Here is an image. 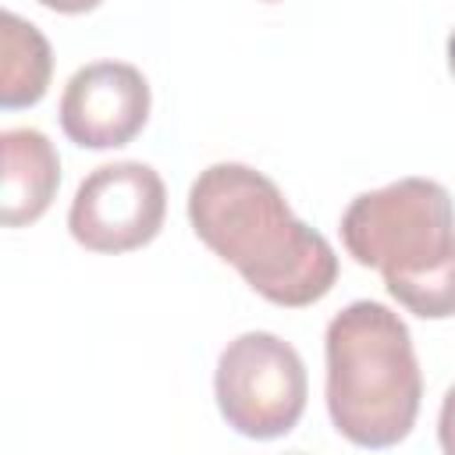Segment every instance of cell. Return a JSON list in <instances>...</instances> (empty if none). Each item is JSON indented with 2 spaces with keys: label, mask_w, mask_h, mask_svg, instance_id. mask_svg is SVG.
Masks as SVG:
<instances>
[{
  "label": "cell",
  "mask_w": 455,
  "mask_h": 455,
  "mask_svg": "<svg viewBox=\"0 0 455 455\" xmlns=\"http://www.w3.org/2000/svg\"><path fill=\"white\" fill-rule=\"evenodd\" d=\"M199 242L274 306H313L338 281L331 242L291 213L281 188L245 164H213L188 188Z\"/></svg>",
  "instance_id": "obj_1"
},
{
  "label": "cell",
  "mask_w": 455,
  "mask_h": 455,
  "mask_svg": "<svg viewBox=\"0 0 455 455\" xmlns=\"http://www.w3.org/2000/svg\"><path fill=\"white\" fill-rule=\"evenodd\" d=\"M341 242L380 270L391 299L423 320L455 316V203L434 178L363 192L341 213Z\"/></svg>",
  "instance_id": "obj_2"
},
{
  "label": "cell",
  "mask_w": 455,
  "mask_h": 455,
  "mask_svg": "<svg viewBox=\"0 0 455 455\" xmlns=\"http://www.w3.org/2000/svg\"><path fill=\"white\" fill-rule=\"evenodd\" d=\"M323 352L334 430L359 448H391L409 437L423 373L405 320L370 299L348 302L327 323Z\"/></svg>",
  "instance_id": "obj_3"
},
{
  "label": "cell",
  "mask_w": 455,
  "mask_h": 455,
  "mask_svg": "<svg viewBox=\"0 0 455 455\" xmlns=\"http://www.w3.org/2000/svg\"><path fill=\"white\" fill-rule=\"evenodd\" d=\"M217 409L242 437L274 441L306 412L309 380L302 355L270 331H245L217 359Z\"/></svg>",
  "instance_id": "obj_4"
},
{
  "label": "cell",
  "mask_w": 455,
  "mask_h": 455,
  "mask_svg": "<svg viewBox=\"0 0 455 455\" xmlns=\"http://www.w3.org/2000/svg\"><path fill=\"white\" fill-rule=\"evenodd\" d=\"M167 213V188L149 164L121 160L96 167L68 210L71 238L92 252H128L156 238Z\"/></svg>",
  "instance_id": "obj_5"
},
{
  "label": "cell",
  "mask_w": 455,
  "mask_h": 455,
  "mask_svg": "<svg viewBox=\"0 0 455 455\" xmlns=\"http://www.w3.org/2000/svg\"><path fill=\"white\" fill-rule=\"evenodd\" d=\"M149 117V82L135 64L96 60L78 68L60 96V128L82 149L128 146Z\"/></svg>",
  "instance_id": "obj_6"
},
{
  "label": "cell",
  "mask_w": 455,
  "mask_h": 455,
  "mask_svg": "<svg viewBox=\"0 0 455 455\" xmlns=\"http://www.w3.org/2000/svg\"><path fill=\"white\" fill-rule=\"evenodd\" d=\"M4 153V196L0 220L4 228H21L39 220L60 185V156L53 142L36 128H7L0 135Z\"/></svg>",
  "instance_id": "obj_7"
},
{
  "label": "cell",
  "mask_w": 455,
  "mask_h": 455,
  "mask_svg": "<svg viewBox=\"0 0 455 455\" xmlns=\"http://www.w3.org/2000/svg\"><path fill=\"white\" fill-rule=\"evenodd\" d=\"M0 107L18 110L32 107L46 96L50 75H53V53L46 36L18 18L14 11H4L0 18Z\"/></svg>",
  "instance_id": "obj_8"
},
{
  "label": "cell",
  "mask_w": 455,
  "mask_h": 455,
  "mask_svg": "<svg viewBox=\"0 0 455 455\" xmlns=\"http://www.w3.org/2000/svg\"><path fill=\"white\" fill-rule=\"evenodd\" d=\"M437 437H441V448H444L448 455H455V384L448 387V395H444V402H441Z\"/></svg>",
  "instance_id": "obj_9"
},
{
  "label": "cell",
  "mask_w": 455,
  "mask_h": 455,
  "mask_svg": "<svg viewBox=\"0 0 455 455\" xmlns=\"http://www.w3.org/2000/svg\"><path fill=\"white\" fill-rule=\"evenodd\" d=\"M36 4H43V7H50L57 14H85V11L100 7L103 0H36Z\"/></svg>",
  "instance_id": "obj_10"
},
{
  "label": "cell",
  "mask_w": 455,
  "mask_h": 455,
  "mask_svg": "<svg viewBox=\"0 0 455 455\" xmlns=\"http://www.w3.org/2000/svg\"><path fill=\"white\" fill-rule=\"evenodd\" d=\"M448 64H451V75H455V32L448 36Z\"/></svg>",
  "instance_id": "obj_11"
},
{
  "label": "cell",
  "mask_w": 455,
  "mask_h": 455,
  "mask_svg": "<svg viewBox=\"0 0 455 455\" xmlns=\"http://www.w3.org/2000/svg\"><path fill=\"white\" fill-rule=\"evenodd\" d=\"M267 4H274V0H267Z\"/></svg>",
  "instance_id": "obj_12"
}]
</instances>
